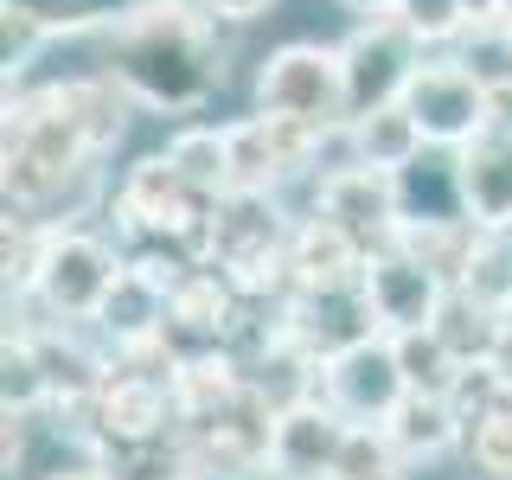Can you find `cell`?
Here are the masks:
<instances>
[{
  "label": "cell",
  "mask_w": 512,
  "mask_h": 480,
  "mask_svg": "<svg viewBox=\"0 0 512 480\" xmlns=\"http://www.w3.org/2000/svg\"><path fill=\"white\" fill-rule=\"evenodd\" d=\"M205 0H135L103 26V64L109 77L160 116H192L224 90V45Z\"/></svg>",
  "instance_id": "6da1fadb"
},
{
  "label": "cell",
  "mask_w": 512,
  "mask_h": 480,
  "mask_svg": "<svg viewBox=\"0 0 512 480\" xmlns=\"http://www.w3.org/2000/svg\"><path fill=\"white\" fill-rule=\"evenodd\" d=\"M256 109L288 116V122H308V128H340V122H352L340 45H320V39L276 45V52L256 64Z\"/></svg>",
  "instance_id": "7a4b0ae2"
},
{
  "label": "cell",
  "mask_w": 512,
  "mask_h": 480,
  "mask_svg": "<svg viewBox=\"0 0 512 480\" xmlns=\"http://www.w3.org/2000/svg\"><path fill=\"white\" fill-rule=\"evenodd\" d=\"M122 256L90 231H64L52 224L45 237V256H39V276H32V301H45L52 320H103L109 295L122 282Z\"/></svg>",
  "instance_id": "3957f363"
},
{
  "label": "cell",
  "mask_w": 512,
  "mask_h": 480,
  "mask_svg": "<svg viewBox=\"0 0 512 480\" xmlns=\"http://www.w3.org/2000/svg\"><path fill=\"white\" fill-rule=\"evenodd\" d=\"M404 109L423 122L429 148H468L493 116V84L474 71L468 58H416L410 84H404Z\"/></svg>",
  "instance_id": "277c9868"
},
{
  "label": "cell",
  "mask_w": 512,
  "mask_h": 480,
  "mask_svg": "<svg viewBox=\"0 0 512 480\" xmlns=\"http://www.w3.org/2000/svg\"><path fill=\"white\" fill-rule=\"evenodd\" d=\"M269 436H276V404H269L256 384L237 397L231 410L192 416V423L180 429L199 480H263L269 474Z\"/></svg>",
  "instance_id": "5b68a950"
},
{
  "label": "cell",
  "mask_w": 512,
  "mask_h": 480,
  "mask_svg": "<svg viewBox=\"0 0 512 480\" xmlns=\"http://www.w3.org/2000/svg\"><path fill=\"white\" fill-rule=\"evenodd\" d=\"M410 378L397 365V340L391 333H359L340 352H327L314 372V397H327L346 423H384L397 404H404Z\"/></svg>",
  "instance_id": "8992f818"
},
{
  "label": "cell",
  "mask_w": 512,
  "mask_h": 480,
  "mask_svg": "<svg viewBox=\"0 0 512 480\" xmlns=\"http://www.w3.org/2000/svg\"><path fill=\"white\" fill-rule=\"evenodd\" d=\"M359 295H365V308H372V327L378 333H410V327H436L448 276H442L436 263H423L410 244L384 237V244H372V256H365Z\"/></svg>",
  "instance_id": "52a82bcc"
},
{
  "label": "cell",
  "mask_w": 512,
  "mask_h": 480,
  "mask_svg": "<svg viewBox=\"0 0 512 480\" xmlns=\"http://www.w3.org/2000/svg\"><path fill=\"white\" fill-rule=\"evenodd\" d=\"M416 58H423V45L404 32L397 13H365V26L340 39V64H346V96H352V116H365V109L378 103H397L416 71Z\"/></svg>",
  "instance_id": "ba28073f"
},
{
  "label": "cell",
  "mask_w": 512,
  "mask_h": 480,
  "mask_svg": "<svg viewBox=\"0 0 512 480\" xmlns=\"http://www.w3.org/2000/svg\"><path fill=\"white\" fill-rule=\"evenodd\" d=\"M314 212L340 218L365 244H384V237L404 224V173L372 167V160L327 167V173H314Z\"/></svg>",
  "instance_id": "9c48e42d"
},
{
  "label": "cell",
  "mask_w": 512,
  "mask_h": 480,
  "mask_svg": "<svg viewBox=\"0 0 512 480\" xmlns=\"http://www.w3.org/2000/svg\"><path fill=\"white\" fill-rule=\"evenodd\" d=\"M205 192L186 180L180 167L167 160V148L160 154H141L135 167H128V180L116 192V212L128 231H141V237H186L192 224L205 218Z\"/></svg>",
  "instance_id": "30bf717a"
},
{
  "label": "cell",
  "mask_w": 512,
  "mask_h": 480,
  "mask_svg": "<svg viewBox=\"0 0 512 480\" xmlns=\"http://www.w3.org/2000/svg\"><path fill=\"white\" fill-rule=\"evenodd\" d=\"M346 416L327 397H295L276 410V436H269V480H333L346 448Z\"/></svg>",
  "instance_id": "8fae6325"
},
{
  "label": "cell",
  "mask_w": 512,
  "mask_h": 480,
  "mask_svg": "<svg viewBox=\"0 0 512 480\" xmlns=\"http://www.w3.org/2000/svg\"><path fill=\"white\" fill-rule=\"evenodd\" d=\"M365 256H372V244L359 231H346L327 212H308L295 224V237H288V282L295 288H359Z\"/></svg>",
  "instance_id": "7c38bea8"
},
{
  "label": "cell",
  "mask_w": 512,
  "mask_h": 480,
  "mask_svg": "<svg viewBox=\"0 0 512 480\" xmlns=\"http://www.w3.org/2000/svg\"><path fill=\"white\" fill-rule=\"evenodd\" d=\"M455 186H461V212L480 231L512 224V128H480L468 148H455Z\"/></svg>",
  "instance_id": "4fadbf2b"
},
{
  "label": "cell",
  "mask_w": 512,
  "mask_h": 480,
  "mask_svg": "<svg viewBox=\"0 0 512 480\" xmlns=\"http://www.w3.org/2000/svg\"><path fill=\"white\" fill-rule=\"evenodd\" d=\"M384 429H391V442L404 448V461H442L448 448L468 436L461 410L448 404L442 391H404V404L384 416Z\"/></svg>",
  "instance_id": "5bb4252c"
},
{
  "label": "cell",
  "mask_w": 512,
  "mask_h": 480,
  "mask_svg": "<svg viewBox=\"0 0 512 480\" xmlns=\"http://www.w3.org/2000/svg\"><path fill=\"white\" fill-rule=\"evenodd\" d=\"M244 391H250V378L237 372L231 352H186V359L173 365V410H180V423L231 410Z\"/></svg>",
  "instance_id": "9a60e30c"
},
{
  "label": "cell",
  "mask_w": 512,
  "mask_h": 480,
  "mask_svg": "<svg viewBox=\"0 0 512 480\" xmlns=\"http://www.w3.org/2000/svg\"><path fill=\"white\" fill-rule=\"evenodd\" d=\"M352 148H359V160H372V167L404 173V167H416V154L429 148V135L404 109V96H397V103H378V109H365V116H352Z\"/></svg>",
  "instance_id": "2e32d148"
},
{
  "label": "cell",
  "mask_w": 512,
  "mask_h": 480,
  "mask_svg": "<svg viewBox=\"0 0 512 480\" xmlns=\"http://www.w3.org/2000/svg\"><path fill=\"white\" fill-rule=\"evenodd\" d=\"M167 160L205 192V199L231 192V128H205V122L173 128V135H167Z\"/></svg>",
  "instance_id": "e0dca14e"
},
{
  "label": "cell",
  "mask_w": 512,
  "mask_h": 480,
  "mask_svg": "<svg viewBox=\"0 0 512 480\" xmlns=\"http://www.w3.org/2000/svg\"><path fill=\"white\" fill-rule=\"evenodd\" d=\"M397 340V365H404V378H410V391H455V378H461V352L442 340L436 327H410V333H391Z\"/></svg>",
  "instance_id": "ac0fdd59"
},
{
  "label": "cell",
  "mask_w": 512,
  "mask_h": 480,
  "mask_svg": "<svg viewBox=\"0 0 512 480\" xmlns=\"http://www.w3.org/2000/svg\"><path fill=\"white\" fill-rule=\"evenodd\" d=\"M397 474H404V448L391 442V429L384 423H352L333 480H397Z\"/></svg>",
  "instance_id": "d6986e66"
},
{
  "label": "cell",
  "mask_w": 512,
  "mask_h": 480,
  "mask_svg": "<svg viewBox=\"0 0 512 480\" xmlns=\"http://www.w3.org/2000/svg\"><path fill=\"white\" fill-rule=\"evenodd\" d=\"M461 448H468V480H512V397L500 410L474 416Z\"/></svg>",
  "instance_id": "ffe728a7"
},
{
  "label": "cell",
  "mask_w": 512,
  "mask_h": 480,
  "mask_svg": "<svg viewBox=\"0 0 512 480\" xmlns=\"http://www.w3.org/2000/svg\"><path fill=\"white\" fill-rule=\"evenodd\" d=\"M7 13H26L45 39H58V32H103L122 7L116 0H7Z\"/></svg>",
  "instance_id": "44dd1931"
},
{
  "label": "cell",
  "mask_w": 512,
  "mask_h": 480,
  "mask_svg": "<svg viewBox=\"0 0 512 480\" xmlns=\"http://www.w3.org/2000/svg\"><path fill=\"white\" fill-rule=\"evenodd\" d=\"M397 20H404V32L416 45H448L468 32V7L461 0H397Z\"/></svg>",
  "instance_id": "7402d4cb"
},
{
  "label": "cell",
  "mask_w": 512,
  "mask_h": 480,
  "mask_svg": "<svg viewBox=\"0 0 512 480\" xmlns=\"http://www.w3.org/2000/svg\"><path fill=\"white\" fill-rule=\"evenodd\" d=\"M205 7H212L218 20H231V26H250V20H263L276 0H205Z\"/></svg>",
  "instance_id": "603a6c76"
},
{
  "label": "cell",
  "mask_w": 512,
  "mask_h": 480,
  "mask_svg": "<svg viewBox=\"0 0 512 480\" xmlns=\"http://www.w3.org/2000/svg\"><path fill=\"white\" fill-rule=\"evenodd\" d=\"M461 7H468V26L474 20H500V0H461Z\"/></svg>",
  "instance_id": "cb8c5ba5"
},
{
  "label": "cell",
  "mask_w": 512,
  "mask_h": 480,
  "mask_svg": "<svg viewBox=\"0 0 512 480\" xmlns=\"http://www.w3.org/2000/svg\"><path fill=\"white\" fill-rule=\"evenodd\" d=\"M340 7H346V13H359V20H365V13H391L397 0H340Z\"/></svg>",
  "instance_id": "d4e9b609"
},
{
  "label": "cell",
  "mask_w": 512,
  "mask_h": 480,
  "mask_svg": "<svg viewBox=\"0 0 512 480\" xmlns=\"http://www.w3.org/2000/svg\"><path fill=\"white\" fill-rule=\"evenodd\" d=\"M45 480H109L103 468H58V474H45Z\"/></svg>",
  "instance_id": "484cf974"
},
{
  "label": "cell",
  "mask_w": 512,
  "mask_h": 480,
  "mask_svg": "<svg viewBox=\"0 0 512 480\" xmlns=\"http://www.w3.org/2000/svg\"><path fill=\"white\" fill-rule=\"evenodd\" d=\"M500 13H506V20H512V0H500Z\"/></svg>",
  "instance_id": "4316f807"
}]
</instances>
